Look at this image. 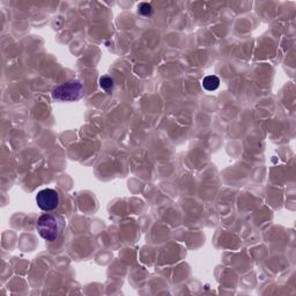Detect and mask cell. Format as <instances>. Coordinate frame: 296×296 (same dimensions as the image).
<instances>
[{
	"instance_id": "cell-6",
	"label": "cell",
	"mask_w": 296,
	"mask_h": 296,
	"mask_svg": "<svg viewBox=\"0 0 296 296\" xmlns=\"http://www.w3.org/2000/svg\"><path fill=\"white\" fill-rule=\"evenodd\" d=\"M139 13H141L142 15H151L153 13V7H152L151 4L142 3L139 6Z\"/></svg>"
},
{
	"instance_id": "cell-3",
	"label": "cell",
	"mask_w": 296,
	"mask_h": 296,
	"mask_svg": "<svg viewBox=\"0 0 296 296\" xmlns=\"http://www.w3.org/2000/svg\"><path fill=\"white\" fill-rule=\"evenodd\" d=\"M36 203L44 212L55 211L60 204L59 193L56 190H52V189H44V190H41L37 193Z\"/></svg>"
},
{
	"instance_id": "cell-4",
	"label": "cell",
	"mask_w": 296,
	"mask_h": 296,
	"mask_svg": "<svg viewBox=\"0 0 296 296\" xmlns=\"http://www.w3.org/2000/svg\"><path fill=\"white\" fill-rule=\"evenodd\" d=\"M220 86V80L219 78L215 76H208L203 80V87L208 90V92H212V90H215Z\"/></svg>"
},
{
	"instance_id": "cell-5",
	"label": "cell",
	"mask_w": 296,
	"mask_h": 296,
	"mask_svg": "<svg viewBox=\"0 0 296 296\" xmlns=\"http://www.w3.org/2000/svg\"><path fill=\"white\" fill-rule=\"evenodd\" d=\"M100 86L105 92H110L114 87V80L110 77H102L100 79Z\"/></svg>"
},
{
	"instance_id": "cell-2",
	"label": "cell",
	"mask_w": 296,
	"mask_h": 296,
	"mask_svg": "<svg viewBox=\"0 0 296 296\" xmlns=\"http://www.w3.org/2000/svg\"><path fill=\"white\" fill-rule=\"evenodd\" d=\"M84 86L80 81L71 80L61 84L52 90V97L58 101H76L82 95Z\"/></svg>"
},
{
	"instance_id": "cell-1",
	"label": "cell",
	"mask_w": 296,
	"mask_h": 296,
	"mask_svg": "<svg viewBox=\"0 0 296 296\" xmlns=\"http://www.w3.org/2000/svg\"><path fill=\"white\" fill-rule=\"evenodd\" d=\"M37 232L45 241L53 242L58 238L65 228V219L59 214L47 213L39 217L36 224Z\"/></svg>"
}]
</instances>
